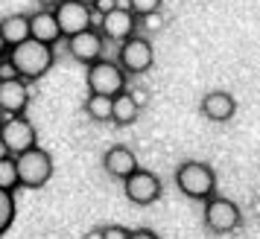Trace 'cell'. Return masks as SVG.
Masks as SVG:
<instances>
[{
	"instance_id": "7a4b0ae2",
	"label": "cell",
	"mask_w": 260,
	"mask_h": 239,
	"mask_svg": "<svg viewBox=\"0 0 260 239\" xmlns=\"http://www.w3.org/2000/svg\"><path fill=\"white\" fill-rule=\"evenodd\" d=\"M15 157V167H18V187L26 190H41L53 175V157L41 149V146H29L26 152Z\"/></svg>"
},
{
	"instance_id": "83f0119b",
	"label": "cell",
	"mask_w": 260,
	"mask_h": 239,
	"mask_svg": "<svg viewBox=\"0 0 260 239\" xmlns=\"http://www.w3.org/2000/svg\"><path fill=\"white\" fill-rule=\"evenodd\" d=\"M82 3H88V6H94V3H96V0H82Z\"/></svg>"
},
{
	"instance_id": "44dd1931",
	"label": "cell",
	"mask_w": 260,
	"mask_h": 239,
	"mask_svg": "<svg viewBox=\"0 0 260 239\" xmlns=\"http://www.w3.org/2000/svg\"><path fill=\"white\" fill-rule=\"evenodd\" d=\"M91 236H100V239H132V230L129 227H120V225H103L91 230Z\"/></svg>"
},
{
	"instance_id": "5b68a950",
	"label": "cell",
	"mask_w": 260,
	"mask_h": 239,
	"mask_svg": "<svg viewBox=\"0 0 260 239\" xmlns=\"http://www.w3.org/2000/svg\"><path fill=\"white\" fill-rule=\"evenodd\" d=\"M117 64L129 76H141L152 67L155 61V50H152V41L149 38H138V35H129L126 41H120V56H117Z\"/></svg>"
},
{
	"instance_id": "4fadbf2b",
	"label": "cell",
	"mask_w": 260,
	"mask_h": 239,
	"mask_svg": "<svg viewBox=\"0 0 260 239\" xmlns=\"http://www.w3.org/2000/svg\"><path fill=\"white\" fill-rule=\"evenodd\" d=\"M103 169H106L111 178H126V175H132L135 169H138V157H135V152H132L129 146H111L106 155H103Z\"/></svg>"
},
{
	"instance_id": "3957f363",
	"label": "cell",
	"mask_w": 260,
	"mask_h": 239,
	"mask_svg": "<svg viewBox=\"0 0 260 239\" xmlns=\"http://www.w3.org/2000/svg\"><path fill=\"white\" fill-rule=\"evenodd\" d=\"M176 184L178 190L190 195V198H211L213 190H216V172H213L211 164H202V161H187L176 169Z\"/></svg>"
},
{
	"instance_id": "ba28073f",
	"label": "cell",
	"mask_w": 260,
	"mask_h": 239,
	"mask_svg": "<svg viewBox=\"0 0 260 239\" xmlns=\"http://www.w3.org/2000/svg\"><path fill=\"white\" fill-rule=\"evenodd\" d=\"M123 192H126V198L132 204L146 207V204L161 198V181H158V175L146 172V169H135L132 175L123 178Z\"/></svg>"
},
{
	"instance_id": "52a82bcc",
	"label": "cell",
	"mask_w": 260,
	"mask_h": 239,
	"mask_svg": "<svg viewBox=\"0 0 260 239\" xmlns=\"http://www.w3.org/2000/svg\"><path fill=\"white\" fill-rule=\"evenodd\" d=\"M0 137L9 149V155H21L29 146H36V126L24 114H9L0 123Z\"/></svg>"
},
{
	"instance_id": "d6986e66",
	"label": "cell",
	"mask_w": 260,
	"mask_h": 239,
	"mask_svg": "<svg viewBox=\"0 0 260 239\" xmlns=\"http://www.w3.org/2000/svg\"><path fill=\"white\" fill-rule=\"evenodd\" d=\"M12 222H15V195L12 190L0 187V236L12 227Z\"/></svg>"
},
{
	"instance_id": "7c38bea8",
	"label": "cell",
	"mask_w": 260,
	"mask_h": 239,
	"mask_svg": "<svg viewBox=\"0 0 260 239\" xmlns=\"http://www.w3.org/2000/svg\"><path fill=\"white\" fill-rule=\"evenodd\" d=\"M26 105H29L26 79H21V76L0 79V111H6V114H24Z\"/></svg>"
},
{
	"instance_id": "8fae6325",
	"label": "cell",
	"mask_w": 260,
	"mask_h": 239,
	"mask_svg": "<svg viewBox=\"0 0 260 239\" xmlns=\"http://www.w3.org/2000/svg\"><path fill=\"white\" fill-rule=\"evenodd\" d=\"M135 21L138 15L132 9H123V6H111L108 12H103V24H100V32L111 41H126V38L135 32Z\"/></svg>"
},
{
	"instance_id": "5bb4252c",
	"label": "cell",
	"mask_w": 260,
	"mask_h": 239,
	"mask_svg": "<svg viewBox=\"0 0 260 239\" xmlns=\"http://www.w3.org/2000/svg\"><path fill=\"white\" fill-rule=\"evenodd\" d=\"M237 111V99L228 91H211V94L202 96V114L211 120V123H225L231 120Z\"/></svg>"
},
{
	"instance_id": "ac0fdd59",
	"label": "cell",
	"mask_w": 260,
	"mask_h": 239,
	"mask_svg": "<svg viewBox=\"0 0 260 239\" xmlns=\"http://www.w3.org/2000/svg\"><path fill=\"white\" fill-rule=\"evenodd\" d=\"M85 114L91 120H96V123H106V120H111V96L106 94H88V99H85Z\"/></svg>"
},
{
	"instance_id": "30bf717a",
	"label": "cell",
	"mask_w": 260,
	"mask_h": 239,
	"mask_svg": "<svg viewBox=\"0 0 260 239\" xmlns=\"http://www.w3.org/2000/svg\"><path fill=\"white\" fill-rule=\"evenodd\" d=\"M53 15L59 21L61 35H73L85 26H91V15H94V6H88L82 0H59L53 6Z\"/></svg>"
},
{
	"instance_id": "cb8c5ba5",
	"label": "cell",
	"mask_w": 260,
	"mask_h": 239,
	"mask_svg": "<svg viewBox=\"0 0 260 239\" xmlns=\"http://www.w3.org/2000/svg\"><path fill=\"white\" fill-rule=\"evenodd\" d=\"M135 236H138V239H155V233H152V230H143V227H141V230H132V239H135Z\"/></svg>"
},
{
	"instance_id": "8992f818",
	"label": "cell",
	"mask_w": 260,
	"mask_h": 239,
	"mask_svg": "<svg viewBox=\"0 0 260 239\" xmlns=\"http://www.w3.org/2000/svg\"><path fill=\"white\" fill-rule=\"evenodd\" d=\"M240 222H243V213L234 202L219 198V195L205 198V225L211 233H231L240 227Z\"/></svg>"
},
{
	"instance_id": "2e32d148",
	"label": "cell",
	"mask_w": 260,
	"mask_h": 239,
	"mask_svg": "<svg viewBox=\"0 0 260 239\" xmlns=\"http://www.w3.org/2000/svg\"><path fill=\"white\" fill-rule=\"evenodd\" d=\"M24 38H29V18L26 15H9L0 21V44L12 47Z\"/></svg>"
},
{
	"instance_id": "603a6c76",
	"label": "cell",
	"mask_w": 260,
	"mask_h": 239,
	"mask_svg": "<svg viewBox=\"0 0 260 239\" xmlns=\"http://www.w3.org/2000/svg\"><path fill=\"white\" fill-rule=\"evenodd\" d=\"M143 21H146V29H161V26H164V18H161V15L158 12H149V15H143Z\"/></svg>"
},
{
	"instance_id": "4316f807",
	"label": "cell",
	"mask_w": 260,
	"mask_h": 239,
	"mask_svg": "<svg viewBox=\"0 0 260 239\" xmlns=\"http://www.w3.org/2000/svg\"><path fill=\"white\" fill-rule=\"evenodd\" d=\"M0 157H9V149H6V143H3V137H0Z\"/></svg>"
},
{
	"instance_id": "9c48e42d",
	"label": "cell",
	"mask_w": 260,
	"mask_h": 239,
	"mask_svg": "<svg viewBox=\"0 0 260 239\" xmlns=\"http://www.w3.org/2000/svg\"><path fill=\"white\" fill-rule=\"evenodd\" d=\"M103 50H106V35L96 32L94 26H85L79 32L68 35V53L79 64H91V61L103 59Z\"/></svg>"
},
{
	"instance_id": "484cf974",
	"label": "cell",
	"mask_w": 260,
	"mask_h": 239,
	"mask_svg": "<svg viewBox=\"0 0 260 239\" xmlns=\"http://www.w3.org/2000/svg\"><path fill=\"white\" fill-rule=\"evenodd\" d=\"M38 3H41V6H44V9H53V6H56V3H59V0H38Z\"/></svg>"
},
{
	"instance_id": "7402d4cb",
	"label": "cell",
	"mask_w": 260,
	"mask_h": 239,
	"mask_svg": "<svg viewBox=\"0 0 260 239\" xmlns=\"http://www.w3.org/2000/svg\"><path fill=\"white\" fill-rule=\"evenodd\" d=\"M129 9L138 18H143V15H149V12H158L161 9V0H129Z\"/></svg>"
},
{
	"instance_id": "ffe728a7",
	"label": "cell",
	"mask_w": 260,
	"mask_h": 239,
	"mask_svg": "<svg viewBox=\"0 0 260 239\" xmlns=\"http://www.w3.org/2000/svg\"><path fill=\"white\" fill-rule=\"evenodd\" d=\"M0 187L3 190H15L18 187V167H15V157H0Z\"/></svg>"
},
{
	"instance_id": "6da1fadb",
	"label": "cell",
	"mask_w": 260,
	"mask_h": 239,
	"mask_svg": "<svg viewBox=\"0 0 260 239\" xmlns=\"http://www.w3.org/2000/svg\"><path fill=\"white\" fill-rule=\"evenodd\" d=\"M9 64H12V70L21 76V79H41L44 73L53 67V61H56V53H53V44H44V41H38V38H24V41H18L9 47Z\"/></svg>"
},
{
	"instance_id": "d4e9b609",
	"label": "cell",
	"mask_w": 260,
	"mask_h": 239,
	"mask_svg": "<svg viewBox=\"0 0 260 239\" xmlns=\"http://www.w3.org/2000/svg\"><path fill=\"white\" fill-rule=\"evenodd\" d=\"M132 99H135L138 105H143V102H146V91H132Z\"/></svg>"
},
{
	"instance_id": "277c9868",
	"label": "cell",
	"mask_w": 260,
	"mask_h": 239,
	"mask_svg": "<svg viewBox=\"0 0 260 239\" xmlns=\"http://www.w3.org/2000/svg\"><path fill=\"white\" fill-rule=\"evenodd\" d=\"M88 91L94 94H106V96H114L120 91H126V70L114 64V61H106V59H96L88 64Z\"/></svg>"
},
{
	"instance_id": "9a60e30c",
	"label": "cell",
	"mask_w": 260,
	"mask_h": 239,
	"mask_svg": "<svg viewBox=\"0 0 260 239\" xmlns=\"http://www.w3.org/2000/svg\"><path fill=\"white\" fill-rule=\"evenodd\" d=\"M29 35L38 38V41H44V44H56V41L61 38V29H59L56 15L41 6V12H36L32 18H29Z\"/></svg>"
},
{
	"instance_id": "e0dca14e",
	"label": "cell",
	"mask_w": 260,
	"mask_h": 239,
	"mask_svg": "<svg viewBox=\"0 0 260 239\" xmlns=\"http://www.w3.org/2000/svg\"><path fill=\"white\" fill-rule=\"evenodd\" d=\"M138 114H141V105L132 99V94L120 91V94L111 96V120H114L117 126H129V123H135Z\"/></svg>"
}]
</instances>
